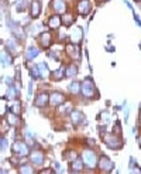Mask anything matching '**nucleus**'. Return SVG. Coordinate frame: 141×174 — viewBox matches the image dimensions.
Segmentation results:
<instances>
[{
  "mask_svg": "<svg viewBox=\"0 0 141 174\" xmlns=\"http://www.w3.org/2000/svg\"><path fill=\"white\" fill-rule=\"evenodd\" d=\"M103 142L107 144L110 149H121L123 147V142H121L116 134H104Z\"/></svg>",
  "mask_w": 141,
  "mask_h": 174,
  "instance_id": "obj_1",
  "label": "nucleus"
},
{
  "mask_svg": "<svg viewBox=\"0 0 141 174\" xmlns=\"http://www.w3.org/2000/svg\"><path fill=\"white\" fill-rule=\"evenodd\" d=\"M81 91H82V94H83L86 98H92V96H93V94H95V84H93V81H92L91 78L85 79L83 82H82V85H81Z\"/></svg>",
  "mask_w": 141,
  "mask_h": 174,
  "instance_id": "obj_2",
  "label": "nucleus"
},
{
  "mask_svg": "<svg viewBox=\"0 0 141 174\" xmlns=\"http://www.w3.org/2000/svg\"><path fill=\"white\" fill-rule=\"evenodd\" d=\"M82 160H83V163L86 164L87 167L93 168L95 166H96V163H98V160H96V154H95V151L92 150H85L83 154H82Z\"/></svg>",
  "mask_w": 141,
  "mask_h": 174,
  "instance_id": "obj_3",
  "label": "nucleus"
},
{
  "mask_svg": "<svg viewBox=\"0 0 141 174\" xmlns=\"http://www.w3.org/2000/svg\"><path fill=\"white\" fill-rule=\"evenodd\" d=\"M13 153L16 154V156H18V157H23V156H27L28 154V146L26 143H23V142H16V143L13 144Z\"/></svg>",
  "mask_w": 141,
  "mask_h": 174,
  "instance_id": "obj_4",
  "label": "nucleus"
},
{
  "mask_svg": "<svg viewBox=\"0 0 141 174\" xmlns=\"http://www.w3.org/2000/svg\"><path fill=\"white\" fill-rule=\"evenodd\" d=\"M99 167H100L102 171H106V173H109V171L113 170L114 167V163L110 160L109 157H106V156H103V157L99 160Z\"/></svg>",
  "mask_w": 141,
  "mask_h": 174,
  "instance_id": "obj_5",
  "label": "nucleus"
},
{
  "mask_svg": "<svg viewBox=\"0 0 141 174\" xmlns=\"http://www.w3.org/2000/svg\"><path fill=\"white\" fill-rule=\"evenodd\" d=\"M78 11L82 16H86L91 11V2L89 0H79V3H78Z\"/></svg>",
  "mask_w": 141,
  "mask_h": 174,
  "instance_id": "obj_6",
  "label": "nucleus"
},
{
  "mask_svg": "<svg viewBox=\"0 0 141 174\" xmlns=\"http://www.w3.org/2000/svg\"><path fill=\"white\" fill-rule=\"evenodd\" d=\"M48 100H50V96H48L47 92H41V94L37 95L34 104H35V106H38V108H44L45 105L48 104Z\"/></svg>",
  "mask_w": 141,
  "mask_h": 174,
  "instance_id": "obj_7",
  "label": "nucleus"
},
{
  "mask_svg": "<svg viewBox=\"0 0 141 174\" xmlns=\"http://www.w3.org/2000/svg\"><path fill=\"white\" fill-rule=\"evenodd\" d=\"M65 102V96L62 94H59V92H52V94L50 95V104L51 105H61Z\"/></svg>",
  "mask_w": 141,
  "mask_h": 174,
  "instance_id": "obj_8",
  "label": "nucleus"
},
{
  "mask_svg": "<svg viewBox=\"0 0 141 174\" xmlns=\"http://www.w3.org/2000/svg\"><path fill=\"white\" fill-rule=\"evenodd\" d=\"M52 9L55 13H65L66 4L64 3V0H52Z\"/></svg>",
  "mask_w": 141,
  "mask_h": 174,
  "instance_id": "obj_9",
  "label": "nucleus"
},
{
  "mask_svg": "<svg viewBox=\"0 0 141 174\" xmlns=\"http://www.w3.org/2000/svg\"><path fill=\"white\" fill-rule=\"evenodd\" d=\"M82 36H83L82 28H81V27H76V28L70 33V40H72V43H74V44H78L79 41L82 40Z\"/></svg>",
  "mask_w": 141,
  "mask_h": 174,
  "instance_id": "obj_10",
  "label": "nucleus"
},
{
  "mask_svg": "<svg viewBox=\"0 0 141 174\" xmlns=\"http://www.w3.org/2000/svg\"><path fill=\"white\" fill-rule=\"evenodd\" d=\"M61 24H62V20H61L59 16H51L50 19H48V27H50V28H52V30L59 28Z\"/></svg>",
  "mask_w": 141,
  "mask_h": 174,
  "instance_id": "obj_11",
  "label": "nucleus"
},
{
  "mask_svg": "<svg viewBox=\"0 0 141 174\" xmlns=\"http://www.w3.org/2000/svg\"><path fill=\"white\" fill-rule=\"evenodd\" d=\"M66 53L69 54L72 58H79L81 51H79V47H78L76 44H68L66 45Z\"/></svg>",
  "mask_w": 141,
  "mask_h": 174,
  "instance_id": "obj_12",
  "label": "nucleus"
},
{
  "mask_svg": "<svg viewBox=\"0 0 141 174\" xmlns=\"http://www.w3.org/2000/svg\"><path fill=\"white\" fill-rule=\"evenodd\" d=\"M30 159H31V163H34V164H42V161H44V154L41 153V151H38V150H35V151H33V153L30 154Z\"/></svg>",
  "mask_w": 141,
  "mask_h": 174,
  "instance_id": "obj_13",
  "label": "nucleus"
},
{
  "mask_svg": "<svg viewBox=\"0 0 141 174\" xmlns=\"http://www.w3.org/2000/svg\"><path fill=\"white\" fill-rule=\"evenodd\" d=\"M41 13V3L37 2V0H34L33 3H31V17L33 19H37Z\"/></svg>",
  "mask_w": 141,
  "mask_h": 174,
  "instance_id": "obj_14",
  "label": "nucleus"
},
{
  "mask_svg": "<svg viewBox=\"0 0 141 174\" xmlns=\"http://www.w3.org/2000/svg\"><path fill=\"white\" fill-rule=\"evenodd\" d=\"M0 61H2V65H3V67H9V65L13 62V58L9 55L7 51H3V53L0 54Z\"/></svg>",
  "mask_w": 141,
  "mask_h": 174,
  "instance_id": "obj_15",
  "label": "nucleus"
},
{
  "mask_svg": "<svg viewBox=\"0 0 141 174\" xmlns=\"http://www.w3.org/2000/svg\"><path fill=\"white\" fill-rule=\"evenodd\" d=\"M40 41H41V45L44 48H48L51 45V34L50 33H42L40 36Z\"/></svg>",
  "mask_w": 141,
  "mask_h": 174,
  "instance_id": "obj_16",
  "label": "nucleus"
},
{
  "mask_svg": "<svg viewBox=\"0 0 141 174\" xmlns=\"http://www.w3.org/2000/svg\"><path fill=\"white\" fill-rule=\"evenodd\" d=\"M82 168H83V160L82 159H75L70 164V170L72 171H82Z\"/></svg>",
  "mask_w": 141,
  "mask_h": 174,
  "instance_id": "obj_17",
  "label": "nucleus"
},
{
  "mask_svg": "<svg viewBox=\"0 0 141 174\" xmlns=\"http://www.w3.org/2000/svg\"><path fill=\"white\" fill-rule=\"evenodd\" d=\"M40 54V50L38 48H35V47H30L27 51H26V60H33V58H35Z\"/></svg>",
  "mask_w": 141,
  "mask_h": 174,
  "instance_id": "obj_18",
  "label": "nucleus"
},
{
  "mask_svg": "<svg viewBox=\"0 0 141 174\" xmlns=\"http://www.w3.org/2000/svg\"><path fill=\"white\" fill-rule=\"evenodd\" d=\"M70 121L74 122L75 125L81 123V122L83 121V115H82V112H79V111H74L72 113H70Z\"/></svg>",
  "mask_w": 141,
  "mask_h": 174,
  "instance_id": "obj_19",
  "label": "nucleus"
},
{
  "mask_svg": "<svg viewBox=\"0 0 141 174\" xmlns=\"http://www.w3.org/2000/svg\"><path fill=\"white\" fill-rule=\"evenodd\" d=\"M7 123L17 126V125H20V117L17 116L16 113H10L9 116H7Z\"/></svg>",
  "mask_w": 141,
  "mask_h": 174,
  "instance_id": "obj_20",
  "label": "nucleus"
},
{
  "mask_svg": "<svg viewBox=\"0 0 141 174\" xmlns=\"http://www.w3.org/2000/svg\"><path fill=\"white\" fill-rule=\"evenodd\" d=\"M78 74V67L75 64H70L66 68V77H75Z\"/></svg>",
  "mask_w": 141,
  "mask_h": 174,
  "instance_id": "obj_21",
  "label": "nucleus"
},
{
  "mask_svg": "<svg viewBox=\"0 0 141 174\" xmlns=\"http://www.w3.org/2000/svg\"><path fill=\"white\" fill-rule=\"evenodd\" d=\"M61 20H62V24H65L66 27H69L70 24L74 23V16H72V14H64Z\"/></svg>",
  "mask_w": 141,
  "mask_h": 174,
  "instance_id": "obj_22",
  "label": "nucleus"
},
{
  "mask_svg": "<svg viewBox=\"0 0 141 174\" xmlns=\"http://www.w3.org/2000/svg\"><path fill=\"white\" fill-rule=\"evenodd\" d=\"M51 77H52V79H55V81L62 79V78H64V68H59V70L54 71V72L51 74Z\"/></svg>",
  "mask_w": 141,
  "mask_h": 174,
  "instance_id": "obj_23",
  "label": "nucleus"
},
{
  "mask_svg": "<svg viewBox=\"0 0 141 174\" xmlns=\"http://www.w3.org/2000/svg\"><path fill=\"white\" fill-rule=\"evenodd\" d=\"M69 91L70 92H72V94H79V91H81V84H79V82H76V81H75V82H72V84L69 85Z\"/></svg>",
  "mask_w": 141,
  "mask_h": 174,
  "instance_id": "obj_24",
  "label": "nucleus"
},
{
  "mask_svg": "<svg viewBox=\"0 0 141 174\" xmlns=\"http://www.w3.org/2000/svg\"><path fill=\"white\" fill-rule=\"evenodd\" d=\"M16 9L17 11H23L27 9V0H18L16 3Z\"/></svg>",
  "mask_w": 141,
  "mask_h": 174,
  "instance_id": "obj_25",
  "label": "nucleus"
},
{
  "mask_svg": "<svg viewBox=\"0 0 141 174\" xmlns=\"http://www.w3.org/2000/svg\"><path fill=\"white\" fill-rule=\"evenodd\" d=\"M38 70H40V74H41V77H42V78L48 77V68H47V65H45L44 62L38 64Z\"/></svg>",
  "mask_w": 141,
  "mask_h": 174,
  "instance_id": "obj_26",
  "label": "nucleus"
},
{
  "mask_svg": "<svg viewBox=\"0 0 141 174\" xmlns=\"http://www.w3.org/2000/svg\"><path fill=\"white\" fill-rule=\"evenodd\" d=\"M6 47L9 48L10 51H13V53H16V51H17V44H16V41H14L13 38H10V40L7 41V43H6Z\"/></svg>",
  "mask_w": 141,
  "mask_h": 174,
  "instance_id": "obj_27",
  "label": "nucleus"
},
{
  "mask_svg": "<svg viewBox=\"0 0 141 174\" xmlns=\"http://www.w3.org/2000/svg\"><path fill=\"white\" fill-rule=\"evenodd\" d=\"M30 74H31V77H33L34 79H35V78H40V77H41L40 70H38V65H34V67H31Z\"/></svg>",
  "mask_w": 141,
  "mask_h": 174,
  "instance_id": "obj_28",
  "label": "nucleus"
},
{
  "mask_svg": "<svg viewBox=\"0 0 141 174\" xmlns=\"http://www.w3.org/2000/svg\"><path fill=\"white\" fill-rule=\"evenodd\" d=\"M11 112H13V113H16V115L20 113V112H21V104H20V102H16V104L11 106Z\"/></svg>",
  "mask_w": 141,
  "mask_h": 174,
  "instance_id": "obj_29",
  "label": "nucleus"
},
{
  "mask_svg": "<svg viewBox=\"0 0 141 174\" xmlns=\"http://www.w3.org/2000/svg\"><path fill=\"white\" fill-rule=\"evenodd\" d=\"M7 96L11 98V99H13V98H16L17 96V89H14V87H10V88H9V92H7Z\"/></svg>",
  "mask_w": 141,
  "mask_h": 174,
  "instance_id": "obj_30",
  "label": "nucleus"
},
{
  "mask_svg": "<svg viewBox=\"0 0 141 174\" xmlns=\"http://www.w3.org/2000/svg\"><path fill=\"white\" fill-rule=\"evenodd\" d=\"M18 171H20V173H34V170L30 166H21V167L18 168Z\"/></svg>",
  "mask_w": 141,
  "mask_h": 174,
  "instance_id": "obj_31",
  "label": "nucleus"
},
{
  "mask_svg": "<svg viewBox=\"0 0 141 174\" xmlns=\"http://www.w3.org/2000/svg\"><path fill=\"white\" fill-rule=\"evenodd\" d=\"M65 159H66V160H70V161H74L75 159H76V154H75L74 151H68V153L65 154Z\"/></svg>",
  "mask_w": 141,
  "mask_h": 174,
  "instance_id": "obj_32",
  "label": "nucleus"
},
{
  "mask_svg": "<svg viewBox=\"0 0 141 174\" xmlns=\"http://www.w3.org/2000/svg\"><path fill=\"white\" fill-rule=\"evenodd\" d=\"M7 147V140L4 137H0V150H6Z\"/></svg>",
  "mask_w": 141,
  "mask_h": 174,
  "instance_id": "obj_33",
  "label": "nucleus"
},
{
  "mask_svg": "<svg viewBox=\"0 0 141 174\" xmlns=\"http://www.w3.org/2000/svg\"><path fill=\"white\" fill-rule=\"evenodd\" d=\"M70 109V104H65V105H62V106L59 108V112L61 113H65V112H68Z\"/></svg>",
  "mask_w": 141,
  "mask_h": 174,
  "instance_id": "obj_34",
  "label": "nucleus"
},
{
  "mask_svg": "<svg viewBox=\"0 0 141 174\" xmlns=\"http://www.w3.org/2000/svg\"><path fill=\"white\" fill-rule=\"evenodd\" d=\"M116 132H117V134L121 132V129H120V125H119V123H116V125H114V133H116Z\"/></svg>",
  "mask_w": 141,
  "mask_h": 174,
  "instance_id": "obj_35",
  "label": "nucleus"
},
{
  "mask_svg": "<svg viewBox=\"0 0 141 174\" xmlns=\"http://www.w3.org/2000/svg\"><path fill=\"white\" fill-rule=\"evenodd\" d=\"M31 92H33V82H30V85H28V94L31 95Z\"/></svg>",
  "mask_w": 141,
  "mask_h": 174,
  "instance_id": "obj_36",
  "label": "nucleus"
},
{
  "mask_svg": "<svg viewBox=\"0 0 141 174\" xmlns=\"http://www.w3.org/2000/svg\"><path fill=\"white\" fill-rule=\"evenodd\" d=\"M87 143H89V146H93V144H95V140H92V139H87Z\"/></svg>",
  "mask_w": 141,
  "mask_h": 174,
  "instance_id": "obj_37",
  "label": "nucleus"
},
{
  "mask_svg": "<svg viewBox=\"0 0 141 174\" xmlns=\"http://www.w3.org/2000/svg\"><path fill=\"white\" fill-rule=\"evenodd\" d=\"M41 173L45 174V173H51V170H48V168H45V170H41Z\"/></svg>",
  "mask_w": 141,
  "mask_h": 174,
  "instance_id": "obj_38",
  "label": "nucleus"
},
{
  "mask_svg": "<svg viewBox=\"0 0 141 174\" xmlns=\"http://www.w3.org/2000/svg\"><path fill=\"white\" fill-rule=\"evenodd\" d=\"M137 140H138V143H140V144H141V136H140V137H138Z\"/></svg>",
  "mask_w": 141,
  "mask_h": 174,
  "instance_id": "obj_39",
  "label": "nucleus"
},
{
  "mask_svg": "<svg viewBox=\"0 0 141 174\" xmlns=\"http://www.w3.org/2000/svg\"><path fill=\"white\" fill-rule=\"evenodd\" d=\"M0 44H2V40H0Z\"/></svg>",
  "mask_w": 141,
  "mask_h": 174,
  "instance_id": "obj_40",
  "label": "nucleus"
}]
</instances>
